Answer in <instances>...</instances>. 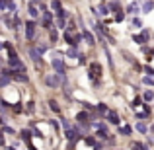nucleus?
I'll return each mask as SVG.
<instances>
[{"instance_id":"nucleus-1","label":"nucleus","mask_w":154,"mask_h":150,"mask_svg":"<svg viewBox=\"0 0 154 150\" xmlns=\"http://www.w3.org/2000/svg\"><path fill=\"white\" fill-rule=\"evenodd\" d=\"M33 33H35V23L33 22H27L26 23V35H27V39H33Z\"/></svg>"},{"instance_id":"nucleus-2","label":"nucleus","mask_w":154,"mask_h":150,"mask_svg":"<svg viewBox=\"0 0 154 150\" xmlns=\"http://www.w3.org/2000/svg\"><path fill=\"white\" fill-rule=\"evenodd\" d=\"M27 12H29V16H31V18H37V14H39V12H37V8L33 6V2H31L29 6H27Z\"/></svg>"},{"instance_id":"nucleus-3","label":"nucleus","mask_w":154,"mask_h":150,"mask_svg":"<svg viewBox=\"0 0 154 150\" xmlns=\"http://www.w3.org/2000/svg\"><path fill=\"white\" fill-rule=\"evenodd\" d=\"M152 8H154V2H152V0H146V2L143 4V12H150Z\"/></svg>"},{"instance_id":"nucleus-4","label":"nucleus","mask_w":154,"mask_h":150,"mask_svg":"<svg viewBox=\"0 0 154 150\" xmlns=\"http://www.w3.org/2000/svg\"><path fill=\"white\" fill-rule=\"evenodd\" d=\"M43 26L49 29L51 27V14H43Z\"/></svg>"},{"instance_id":"nucleus-5","label":"nucleus","mask_w":154,"mask_h":150,"mask_svg":"<svg viewBox=\"0 0 154 150\" xmlns=\"http://www.w3.org/2000/svg\"><path fill=\"white\" fill-rule=\"evenodd\" d=\"M109 8H111V12H119V8H121V4L117 2V0H113V2H109Z\"/></svg>"},{"instance_id":"nucleus-6","label":"nucleus","mask_w":154,"mask_h":150,"mask_svg":"<svg viewBox=\"0 0 154 150\" xmlns=\"http://www.w3.org/2000/svg\"><path fill=\"white\" fill-rule=\"evenodd\" d=\"M29 55H31V59H33L35 63H39V60H41V57H39V51H37V49H35V51L31 49V51H29Z\"/></svg>"},{"instance_id":"nucleus-7","label":"nucleus","mask_w":154,"mask_h":150,"mask_svg":"<svg viewBox=\"0 0 154 150\" xmlns=\"http://www.w3.org/2000/svg\"><path fill=\"white\" fill-rule=\"evenodd\" d=\"M107 119L111 121V123H119V119H117V113H113V111H111V113L107 115Z\"/></svg>"},{"instance_id":"nucleus-8","label":"nucleus","mask_w":154,"mask_h":150,"mask_svg":"<svg viewBox=\"0 0 154 150\" xmlns=\"http://www.w3.org/2000/svg\"><path fill=\"white\" fill-rule=\"evenodd\" d=\"M47 84H51V86H57V84H59V78H55V76H49V78H47Z\"/></svg>"},{"instance_id":"nucleus-9","label":"nucleus","mask_w":154,"mask_h":150,"mask_svg":"<svg viewBox=\"0 0 154 150\" xmlns=\"http://www.w3.org/2000/svg\"><path fill=\"white\" fill-rule=\"evenodd\" d=\"M78 121L86 123V121H88V115H86V113H78Z\"/></svg>"},{"instance_id":"nucleus-10","label":"nucleus","mask_w":154,"mask_h":150,"mask_svg":"<svg viewBox=\"0 0 154 150\" xmlns=\"http://www.w3.org/2000/svg\"><path fill=\"white\" fill-rule=\"evenodd\" d=\"M8 84V76H0V86H6Z\"/></svg>"},{"instance_id":"nucleus-11","label":"nucleus","mask_w":154,"mask_h":150,"mask_svg":"<svg viewBox=\"0 0 154 150\" xmlns=\"http://www.w3.org/2000/svg\"><path fill=\"white\" fill-rule=\"evenodd\" d=\"M84 37H86V41H88V43H94V37H92V35L88 33V31H86V33H84Z\"/></svg>"},{"instance_id":"nucleus-12","label":"nucleus","mask_w":154,"mask_h":150,"mask_svg":"<svg viewBox=\"0 0 154 150\" xmlns=\"http://www.w3.org/2000/svg\"><path fill=\"white\" fill-rule=\"evenodd\" d=\"M53 8H55V10H60V2L59 0H53Z\"/></svg>"},{"instance_id":"nucleus-13","label":"nucleus","mask_w":154,"mask_h":150,"mask_svg":"<svg viewBox=\"0 0 154 150\" xmlns=\"http://www.w3.org/2000/svg\"><path fill=\"white\" fill-rule=\"evenodd\" d=\"M137 129H139V131H140V133H146V127H144V125H143V123H139V125H137Z\"/></svg>"},{"instance_id":"nucleus-14","label":"nucleus","mask_w":154,"mask_h":150,"mask_svg":"<svg viewBox=\"0 0 154 150\" xmlns=\"http://www.w3.org/2000/svg\"><path fill=\"white\" fill-rule=\"evenodd\" d=\"M121 133H123V135H129V133H131V129H129V127H121Z\"/></svg>"},{"instance_id":"nucleus-15","label":"nucleus","mask_w":154,"mask_h":150,"mask_svg":"<svg viewBox=\"0 0 154 150\" xmlns=\"http://www.w3.org/2000/svg\"><path fill=\"white\" fill-rule=\"evenodd\" d=\"M144 99L150 101V99H152V92H146V94H144Z\"/></svg>"},{"instance_id":"nucleus-16","label":"nucleus","mask_w":154,"mask_h":150,"mask_svg":"<svg viewBox=\"0 0 154 150\" xmlns=\"http://www.w3.org/2000/svg\"><path fill=\"white\" fill-rule=\"evenodd\" d=\"M49 103H51V107L55 109V111H59V105H57V101H49Z\"/></svg>"},{"instance_id":"nucleus-17","label":"nucleus","mask_w":154,"mask_h":150,"mask_svg":"<svg viewBox=\"0 0 154 150\" xmlns=\"http://www.w3.org/2000/svg\"><path fill=\"white\" fill-rule=\"evenodd\" d=\"M22 135H23V139H26V140H29V131H23Z\"/></svg>"},{"instance_id":"nucleus-18","label":"nucleus","mask_w":154,"mask_h":150,"mask_svg":"<svg viewBox=\"0 0 154 150\" xmlns=\"http://www.w3.org/2000/svg\"><path fill=\"white\" fill-rule=\"evenodd\" d=\"M135 148L137 150H146V146H143V144H135Z\"/></svg>"},{"instance_id":"nucleus-19","label":"nucleus","mask_w":154,"mask_h":150,"mask_svg":"<svg viewBox=\"0 0 154 150\" xmlns=\"http://www.w3.org/2000/svg\"><path fill=\"white\" fill-rule=\"evenodd\" d=\"M31 2H37V0H31Z\"/></svg>"}]
</instances>
